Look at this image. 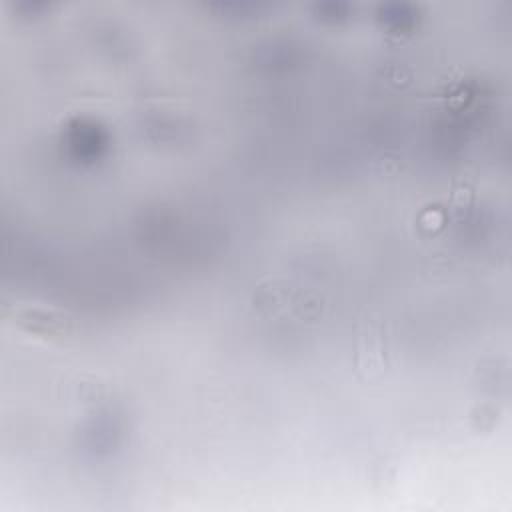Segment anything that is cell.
Segmentation results:
<instances>
[{
	"mask_svg": "<svg viewBox=\"0 0 512 512\" xmlns=\"http://www.w3.org/2000/svg\"><path fill=\"white\" fill-rule=\"evenodd\" d=\"M390 366L388 332L382 320H362L356 330L354 368L362 380L382 376Z\"/></svg>",
	"mask_w": 512,
	"mask_h": 512,
	"instance_id": "6da1fadb",
	"label": "cell"
}]
</instances>
